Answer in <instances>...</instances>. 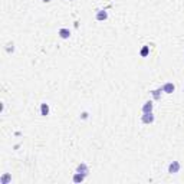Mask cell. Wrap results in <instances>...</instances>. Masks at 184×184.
<instances>
[{"mask_svg":"<svg viewBox=\"0 0 184 184\" xmlns=\"http://www.w3.org/2000/svg\"><path fill=\"white\" fill-rule=\"evenodd\" d=\"M76 173H82V174L88 175V173H89V168H88V165H86L85 163H81V164L76 167Z\"/></svg>","mask_w":184,"mask_h":184,"instance_id":"obj_4","label":"cell"},{"mask_svg":"<svg viewBox=\"0 0 184 184\" xmlns=\"http://www.w3.org/2000/svg\"><path fill=\"white\" fill-rule=\"evenodd\" d=\"M40 114H42L43 117H46V115L49 114V105H48V104H42V105H40Z\"/></svg>","mask_w":184,"mask_h":184,"instance_id":"obj_9","label":"cell"},{"mask_svg":"<svg viewBox=\"0 0 184 184\" xmlns=\"http://www.w3.org/2000/svg\"><path fill=\"white\" fill-rule=\"evenodd\" d=\"M82 118H83V120L88 118V112H83V114H82Z\"/></svg>","mask_w":184,"mask_h":184,"instance_id":"obj_13","label":"cell"},{"mask_svg":"<svg viewBox=\"0 0 184 184\" xmlns=\"http://www.w3.org/2000/svg\"><path fill=\"white\" fill-rule=\"evenodd\" d=\"M148 52H150V46H144V48L141 49V56L145 58V56L148 55Z\"/></svg>","mask_w":184,"mask_h":184,"instance_id":"obj_12","label":"cell"},{"mask_svg":"<svg viewBox=\"0 0 184 184\" xmlns=\"http://www.w3.org/2000/svg\"><path fill=\"white\" fill-rule=\"evenodd\" d=\"M161 92H163V88H158V89L152 91V97H154L155 99H160V98H161Z\"/></svg>","mask_w":184,"mask_h":184,"instance_id":"obj_10","label":"cell"},{"mask_svg":"<svg viewBox=\"0 0 184 184\" xmlns=\"http://www.w3.org/2000/svg\"><path fill=\"white\" fill-rule=\"evenodd\" d=\"M107 19H108V13H107L105 10H98V13H97V20L102 22V20H107Z\"/></svg>","mask_w":184,"mask_h":184,"instance_id":"obj_5","label":"cell"},{"mask_svg":"<svg viewBox=\"0 0 184 184\" xmlns=\"http://www.w3.org/2000/svg\"><path fill=\"white\" fill-rule=\"evenodd\" d=\"M42 2H43V3H49V2H50V0H42Z\"/></svg>","mask_w":184,"mask_h":184,"instance_id":"obj_14","label":"cell"},{"mask_svg":"<svg viewBox=\"0 0 184 184\" xmlns=\"http://www.w3.org/2000/svg\"><path fill=\"white\" fill-rule=\"evenodd\" d=\"M85 174H82V173H75L73 174V183H82L83 180H85Z\"/></svg>","mask_w":184,"mask_h":184,"instance_id":"obj_7","label":"cell"},{"mask_svg":"<svg viewBox=\"0 0 184 184\" xmlns=\"http://www.w3.org/2000/svg\"><path fill=\"white\" fill-rule=\"evenodd\" d=\"M152 102L151 101H148V102H145L144 105H142V114H147V112H152Z\"/></svg>","mask_w":184,"mask_h":184,"instance_id":"obj_6","label":"cell"},{"mask_svg":"<svg viewBox=\"0 0 184 184\" xmlns=\"http://www.w3.org/2000/svg\"><path fill=\"white\" fill-rule=\"evenodd\" d=\"M141 121H142L144 124H152V122H154V115H152V112L144 114L142 118H141Z\"/></svg>","mask_w":184,"mask_h":184,"instance_id":"obj_2","label":"cell"},{"mask_svg":"<svg viewBox=\"0 0 184 184\" xmlns=\"http://www.w3.org/2000/svg\"><path fill=\"white\" fill-rule=\"evenodd\" d=\"M12 180V177H10V174H5L2 178H0V183H2V184H7L9 181Z\"/></svg>","mask_w":184,"mask_h":184,"instance_id":"obj_11","label":"cell"},{"mask_svg":"<svg viewBox=\"0 0 184 184\" xmlns=\"http://www.w3.org/2000/svg\"><path fill=\"white\" fill-rule=\"evenodd\" d=\"M59 36L62 38V39H69L71 38V32H69V29H60L59 30Z\"/></svg>","mask_w":184,"mask_h":184,"instance_id":"obj_8","label":"cell"},{"mask_svg":"<svg viewBox=\"0 0 184 184\" xmlns=\"http://www.w3.org/2000/svg\"><path fill=\"white\" fill-rule=\"evenodd\" d=\"M180 168H181L180 163H178V161H173V163H170V165H168V173H170V174H177V173L180 171Z\"/></svg>","mask_w":184,"mask_h":184,"instance_id":"obj_1","label":"cell"},{"mask_svg":"<svg viewBox=\"0 0 184 184\" xmlns=\"http://www.w3.org/2000/svg\"><path fill=\"white\" fill-rule=\"evenodd\" d=\"M174 89H175V86H174V83H171V82H167V83H164V86H163V92H165V94H173Z\"/></svg>","mask_w":184,"mask_h":184,"instance_id":"obj_3","label":"cell"}]
</instances>
